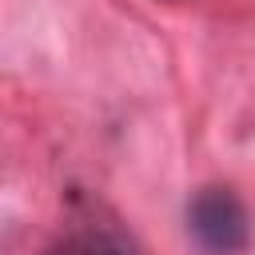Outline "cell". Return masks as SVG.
<instances>
[{
    "instance_id": "1",
    "label": "cell",
    "mask_w": 255,
    "mask_h": 255,
    "mask_svg": "<svg viewBox=\"0 0 255 255\" xmlns=\"http://www.w3.org/2000/svg\"><path fill=\"white\" fill-rule=\"evenodd\" d=\"M187 231L207 255H239L251 243V223L235 191L203 187L187 203Z\"/></svg>"
},
{
    "instance_id": "2",
    "label": "cell",
    "mask_w": 255,
    "mask_h": 255,
    "mask_svg": "<svg viewBox=\"0 0 255 255\" xmlns=\"http://www.w3.org/2000/svg\"><path fill=\"white\" fill-rule=\"evenodd\" d=\"M56 255H112V251H96V247H76V243H68V247H60Z\"/></svg>"
}]
</instances>
